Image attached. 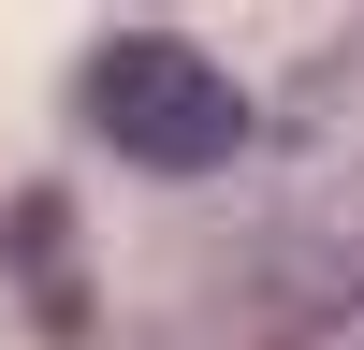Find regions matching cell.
<instances>
[{"label": "cell", "mask_w": 364, "mask_h": 350, "mask_svg": "<svg viewBox=\"0 0 364 350\" xmlns=\"http://www.w3.org/2000/svg\"><path fill=\"white\" fill-rule=\"evenodd\" d=\"M87 132L146 175H219L248 146V88L175 29H117V44H87Z\"/></svg>", "instance_id": "6da1fadb"}]
</instances>
